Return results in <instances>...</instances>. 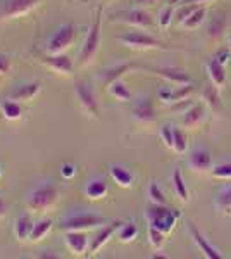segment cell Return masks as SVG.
Segmentation results:
<instances>
[{"label": "cell", "mask_w": 231, "mask_h": 259, "mask_svg": "<svg viewBox=\"0 0 231 259\" xmlns=\"http://www.w3.org/2000/svg\"><path fill=\"white\" fill-rule=\"evenodd\" d=\"M138 237V227L133 221H126V223H121L119 228H117V239L124 244L128 242H133Z\"/></svg>", "instance_id": "31"}, {"label": "cell", "mask_w": 231, "mask_h": 259, "mask_svg": "<svg viewBox=\"0 0 231 259\" xmlns=\"http://www.w3.org/2000/svg\"><path fill=\"white\" fill-rule=\"evenodd\" d=\"M149 242L155 250H161L164 247V244H166V233H162L161 230L149 225Z\"/></svg>", "instance_id": "34"}, {"label": "cell", "mask_w": 231, "mask_h": 259, "mask_svg": "<svg viewBox=\"0 0 231 259\" xmlns=\"http://www.w3.org/2000/svg\"><path fill=\"white\" fill-rule=\"evenodd\" d=\"M109 175H111V178L114 180L119 187H123V189H129V187H133V182H135V177H133L131 171H129L128 168H124V166H121V164L109 166Z\"/></svg>", "instance_id": "22"}, {"label": "cell", "mask_w": 231, "mask_h": 259, "mask_svg": "<svg viewBox=\"0 0 231 259\" xmlns=\"http://www.w3.org/2000/svg\"><path fill=\"white\" fill-rule=\"evenodd\" d=\"M149 199H150V202H152V204H159V206H167V200H166V197H164L161 187H159L155 182H152L149 185Z\"/></svg>", "instance_id": "35"}, {"label": "cell", "mask_w": 231, "mask_h": 259, "mask_svg": "<svg viewBox=\"0 0 231 259\" xmlns=\"http://www.w3.org/2000/svg\"><path fill=\"white\" fill-rule=\"evenodd\" d=\"M107 92L111 94V97H114L116 100H119V102H129L131 100V92L129 89L126 87V83L121 80H114L112 83H109L107 85Z\"/></svg>", "instance_id": "26"}, {"label": "cell", "mask_w": 231, "mask_h": 259, "mask_svg": "<svg viewBox=\"0 0 231 259\" xmlns=\"http://www.w3.org/2000/svg\"><path fill=\"white\" fill-rule=\"evenodd\" d=\"M2 175H4V169H2V166H0V178H2Z\"/></svg>", "instance_id": "46"}, {"label": "cell", "mask_w": 231, "mask_h": 259, "mask_svg": "<svg viewBox=\"0 0 231 259\" xmlns=\"http://www.w3.org/2000/svg\"><path fill=\"white\" fill-rule=\"evenodd\" d=\"M133 119L136 121L138 124H152L155 121V109L154 104L149 97H142L138 99L133 106Z\"/></svg>", "instance_id": "14"}, {"label": "cell", "mask_w": 231, "mask_h": 259, "mask_svg": "<svg viewBox=\"0 0 231 259\" xmlns=\"http://www.w3.org/2000/svg\"><path fill=\"white\" fill-rule=\"evenodd\" d=\"M145 218H147V223H149L150 227L161 230L162 233L169 235V233L176 228L179 218H181V212H179L178 209H169L167 206L152 204V206L147 207Z\"/></svg>", "instance_id": "3"}, {"label": "cell", "mask_w": 231, "mask_h": 259, "mask_svg": "<svg viewBox=\"0 0 231 259\" xmlns=\"http://www.w3.org/2000/svg\"><path fill=\"white\" fill-rule=\"evenodd\" d=\"M41 62H43L50 71H54V73H57V74H62V76H71L74 69L73 61H71L69 56H66V54H47V56L41 59Z\"/></svg>", "instance_id": "12"}, {"label": "cell", "mask_w": 231, "mask_h": 259, "mask_svg": "<svg viewBox=\"0 0 231 259\" xmlns=\"http://www.w3.org/2000/svg\"><path fill=\"white\" fill-rule=\"evenodd\" d=\"M0 112H2V116L7 121H18L21 119V116H23V107H21V104L18 100L7 99L0 102Z\"/></svg>", "instance_id": "24"}, {"label": "cell", "mask_w": 231, "mask_h": 259, "mask_svg": "<svg viewBox=\"0 0 231 259\" xmlns=\"http://www.w3.org/2000/svg\"><path fill=\"white\" fill-rule=\"evenodd\" d=\"M117 40L128 49L135 50H166V44H162L159 38L149 35L144 31H126L117 36Z\"/></svg>", "instance_id": "7"}, {"label": "cell", "mask_w": 231, "mask_h": 259, "mask_svg": "<svg viewBox=\"0 0 231 259\" xmlns=\"http://www.w3.org/2000/svg\"><path fill=\"white\" fill-rule=\"evenodd\" d=\"M173 135H174V140H173V150L176 154H184L188 150V137L183 130L179 128H173Z\"/></svg>", "instance_id": "33"}, {"label": "cell", "mask_w": 231, "mask_h": 259, "mask_svg": "<svg viewBox=\"0 0 231 259\" xmlns=\"http://www.w3.org/2000/svg\"><path fill=\"white\" fill-rule=\"evenodd\" d=\"M121 223H123V221H111V223L100 227V230L97 232V235L90 240L88 254H90V256H95V254L99 252V250L102 249L104 245L112 239V237H114V233H117V228H119Z\"/></svg>", "instance_id": "13"}, {"label": "cell", "mask_w": 231, "mask_h": 259, "mask_svg": "<svg viewBox=\"0 0 231 259\" xmlns=\"http://www.w3.org/2000/svg\"><path fill=\"white\" fill-rule=\"evenodd\" d=\"M187 228H188V233H190L193 244L197 245V249H199L205 257H207V259H222V254L216 247H214L211 242L205 239V235L200 232L199 228H197V225L193 223V221H188Z\"/></svg>", "instance_id": "10"}, {"label": "cell", "mask_w": 231, "mask_h": 259, "mask_svg": "<svg viewBox=\"0 0 231 259\" xmlns=\"http://www.w3.org/2000/svg\"><path fill=\"white\" fill-rule=\"evenodd\" d=\"M6 212H7V206H6V202H4V199L0 197V220L6 216Z\"/></svg>", "instance_id": "44"}, {"label": "cell", "mask_w": 231, "mask_h": 259, "mask_svg": "<svg viewBox=\"0 0 231 259\" xmlns=\"http://www.w3.org/2000/svg\"><path fill=\"white\" fill-rule=\"evenodd\" d=\"M54 252V250H43V252H41L40 254V257H54V259H57L59 257V254H52Z\"/></svg>", "instance_id": "45"}, {"label": "cell", "mask_w": 231, "mask_h": 259, "mask_svg": "<svg viewBox=\"0 0 231 259\" xmlns=\"http://www.w3.org/2000/svg\"><path fill=\"white\" fill-rule=\"evenodd\" d=\"M107 223L109 220L94 212H71L61 220V230L62 232H74V230L86 232V230H97Z\"/></svg>", "instance_id": "4"}, {"label": "cell", "mask_w": 231, "mask_h": 259, "mask_svg": "<svg viewBox=\"0 0 231 259\" xmlns=\"http://www.w3.org/2000/svg\"><path fill=\"white\" fill-rule=\"evenodd\" d=\"M202 97H204L205 102H207V106H211L214 111H221L222 109V102H221V97H219V89H217V87H214L212 83L204 89Z\"/></svg>", "instance_id": "30"}, {"label": "cell", "mask_w": 231, "mask_h": 259, "mask_svg": "<svg viewBox=\"0 0 231 259\" xmlns=\"http://www.w3.org/2000/svg\"><path fill=\"white\" fill-rule=\"evenodd\" d=\"M107 2H111V0H107Z\"/></svg>", "instance_id": "49"}, {"label": "cell", "mask_w": 231, "mask_h": 259, "mask_svg": "<svg viewBox=\"0 0 231 259\" xmlns=\"http://www.w3.org/2000/svg\"><path fill=\"white\" fill-rule=\"evenodd\" d=\"M52 227H54V221L50 218H41L33 225V232H31V237H29V242L33 244H38L52 232Z\"/></svg>", "instance_id": "25"}, {"label": "cell", "mask_w": 231, "mask_h": 259, "mask_svg": "<svg viewBox=\"0 0 231 259\" xmlns=\"http://www.w3.org/2000/svg\"><path fill=\"white\" fill-rule=\"evenodd\" d=\"M211 0H179V6H192V4H205Z\"/></svg>", "instance_id": "43"}, {"label": "cell", "mask_w": 231, "mask_h": 259, "mask_svg": "<svg viewBox=\"0 0 231 259\" xmlns=\"http://www.w3.org/2000/svg\"><path fill=\"white\" fill-rule=\"evenodd\" d=\"M214 206L224 214H231V187L219 192V195L214 200Z\"/></svg>", "instance_id": "32"}, {"label": "cell", "mask_w": 231, "mask_h": 259, "mask_svg": "<svg viewBox=\"0 0 231 259\" xmlns=\"http://www.w3.org/2000/svg\"><path fill=\"white\" fill-rule=\"evenodd\" d=\"M64 244L73 256H85L90 249V240L85 232H64Z\"/></svg>", "instance_id": "11"}, {"label": "cell", "mask_w": 231, "mask_h": 259, "mask_svg": "<svg viewBox=\"0 0 231 259\" xmlns=\"http://www.w3.org/2000/svg\"><path fill=\"white\" fill-rule=\"evenodd\" d=\"M100 31H102V7L95 11V18L91 21V26L86 33V38L83 41L78 54V64L81 68L90 66L95 61L97 54L100 50Z\"/></svg>", "instance_id": "2"}, {"label": "cell", "mask_w": 231, "mask_h": 259, "mask_svg": "<svg viewBox=\"0 0 231 259\" xmlns=\"http://www.w3.org/2000/svg\"><path fill=\"white\" fill-rule=\"evenodd\" d=\"M112 18H114L112 21H116V23H123L126 26L138 28V30H145V28L154 26L152 16L149 12H145L144 9H129V11L117 12Z\"/></svg>", "instance_id": "9"}, {"label": "cell", "mask_w": 231, "mask_h": 259, "mask_svg": "<svg viewBox=\"0 0 231 259\" xmlns=\"http://www.w3.org/2000/svg\"><path fill=\"white\" fill-rule=\"evenodd\" d=\"M205 118H207V107L200 102H195L190 109L181 114V124L184 128L195 130L204 123Z\"/></svg>", "instance_id": "16"}, {"label": "cell", "mask_w": 231, "mask_h": 259, "mask_svg": "<svg viewBox=\"0 0 231 259\" xmlns=\"http://www.w3.org/2000/svg\"><path fill=\"white\" fill-rule=\"evenodd\" d=\"M74 97H76L79 107L83 109L86 116L94 119H100V107L99 102H97L95 92L88 83L85 81H78L76 87H74Z\"/></svg>", "instance_id": "8"}, {"label": "cell", "mask_w": 231, "mask_h": 259, "mask_svg": "<svg viewBox=\"0 0 231 259\" xmlns=\"http://www.w3.org/2000/svg\"><path fill=\"white\" fill-rule=\"evenodd\" d=\"M76 36H78V28L74 24L71 23L61 24L49 36L47 44H45V50H47V54H64L74 44Z\"/></svg>", "instance_id": "5"}, {"label": "cell", "mask_w": 231, "mask_h": 259, "mask_svg": "<svg viewBox=\"0 0 231 259\" xmlns=\"http://www.w3.org/2000/svg\"><path fill=\"white\" fill-rule=\"evenodd\" d=\"M133 2H135L138 7H147V6H154V4H157L159 0H133Z\"/></svg>", "instance_id": "42"}, {"label": "cell", "mask_w": 231, "mask_h": 259, "mask_svg": "<svg viewBox=\"0 0 231 259\" xmlns=\"http://www.w3.org/2000/svg\"><path fill=\"white\" fill-rule=\"evenodd\" d=\"M226 28H228V19H226V16L221 12V14H214V18L211 19V23H209V26H207V33L211 38L217 40L222 36Z\"/></svg>", "instance_id": "27"}, {"label": "cell", "mask_w": 231, "mask_h": 259, "mask_svg": "<svg viewBox=\"0 0 231 259\" xmlns=\"http://www.w3.org/2000/svg\"><path fill=\"white\" fill-rule=\"evenodd\" d=\"M59 200V189L52 182H41L26 194L24 204L33 214H47L54 211Z\"/></svg>", "instance_id": "1"}, {"label": "cell", "mask_w": 231, "mask_h": 259, "mask_svg": "<svg viewBox=\"0 0 231 259\" xmlns=\"http://www.w3.org/2000/svg\"><path fill=\"white\" fill-rule=\"evenodd\" d=\"M12 69V64H11V59L7 56H0V74L2 76H6V74H9Z\"/></svg>", "instance_id": "40"}, {"label": "cell", "mask_w": 231, "mask_h": 259, "mask_svg": "<svg viewBox=\"0 0 231 259\" xmlns=\"http://www.w3.org/2000/svg\"><path fill=\"white\" fill-rule=\"evenodd\" d=\"M74 175H76V166L71 164V162H64V164L61 166V177L66 178V180H71L74 178Z\"/></svg>", "instance_id": "39"}, {"label": "cell", "mask_w": 231, "mask_h": 259, "mask_svg": "<svg viewBox=\"0 0 231 259\" xmlns=\"http://www.w3.org/2000/svg\"><path fill=\"white\" fill-rule=\"evenodd\" d=\"M188 166L197 173H207L212 169V156L205 149H193L188 156Z\"/></svg>", "instance_id": "17"}, {"label": "cell", "mask_w": 231, "mask_h": 259, "mask_svg": "<svg viewBox=\"0 0 231 259\" xmlns=\"http://www.w3.org/2000/svg\"><path fill=\"white\" fill-rule=\"evenodd\" d=\"M173 189H174V194L178 195L183 202H188V199H190V192H188V187H187V183H184L181 169H178V168H176L174 173H173Z\"/></svg>", "instance_id": "29"}, {"label": "cell", "mask_w": 231, "mask_h": 259, "mask_svg": "<svg viewBox=\"0 0 231 259\" xmlns=\"http://www.w3.org/2000/svg\"><path fill=\"white\" fill-rule=\"evenodd\" d=\"M2 78H4V76H2V74H0V80H2Z\"/></svg>", "instance_id": "48"}, {"label": "cell", "mask_w": 231, "mask_h": 259, "mask_svg": "<svg viewBox=\"0 0 231 259\" xmlns=\"http://www.w3.org/2000/svg\"><path fill=\"white\" fill-rule=\"evenodd\" d=\"M216 59L221 62V64H226L229 59H231V54H229V50H221L219 54L216 56Z\"/></svg>", "instance_id": "41"}, {"label": "cell", "mask_w": 231, "mask_h": 259, "mask_svg": "<svg viewBox=\"0 0 231 259\" xmlns=\"http://www.w3.org/2000/svg\"><path fill=\"white\" fill-rule=\"evenodd\" d=\"M45 0H0V23L31 14Z\"/></svg>", "instance_id": "6"}, {"label": "cell", "mask_w": 231, "mask_h": 259, "mask_svg": "<svg viewBox=\"0 0 231 259\" xmlns=\"http://www.w3.org/2000/svg\"><path fill=\"white\" fill-rule=\"evenodd\" d=\"M149 71H152L154 74L161 76L162 80H166L167 83L171 85H176V87H181V85H188L192 83V78L188 73H184L181 69H174V68H147Z\"/></svg>", "instance_id": "15"}, {"label": "cell", "mask_w": 231, "mask_h": 259, "mask_svg": "<svg viewBox=\"0 0 231 259\" xmlns=\"http://www.w3.org/2000/svg\"><path fill=\"white\" fill-rule=\"evenodd\" d=\"M83 194H85V197L88 200H100L109 194V185L104 178L95 177V178H91L86 182Z\"/></svg>", "instance_id": "19"}, {"label": "cell", "mask_w": 231, "mask_h": 259, "mask_svg": "<svg viewBox=\"0 0 231 259\" xmlns=\"http://www.w3.org/2000/svg\"><path fill=\"white\" fill-rule=\"evenodd\" d=\"M159 135H161V140L164 142L167 149H173V140H174V135H173V126L169 124H162L161 130H159Z\"/></svg>", "instance_id": "38"}, {"label": "cell", "mask_w": 231, "mask_h": 259, "mask_svg": "<svg viewBox=\"0 0 231 259\" xmlns=\"http://www.w3.org/2000/svg\"><path fill=\"white\" fill-rule=\"evenodd\" d=\"M40 92H41V85L38 81H26V83H21L16 89H12L9 99H14L18 102H28V100L35 99Z\"/></svg>", "instance_id": "18"}, {"label": "cell", "mask_w": 231, "mask_h": 259, "mask_svg": "<svg viewBox=\"0 0 231 259\" xmlns=\"http://www.w3.org/2000/svg\"><path fill=\"white\" fill-rule=\"evenodd\" d=\"M135 66L133 64H117V66H112V68H107L104 71H100L99 78L102 80L106 85H109V83H112L114 80H119V78H123L128 71H131Z\"/></svg>", "instance_id": "23"}, {"label": "cell", "mask_w": 231, "mask_h": 259, "mask_svg": "<svg viewBox=\"0 0 231 259\" xmlns=\"http://www.w3.org/2000/svg\"><path fill=\"white\" fill-rule=\"evenodd\" d=\"M211 175L219 180H231V162H219V164L212 166Z\"/></svg>", "instance_id": "36"}, {"label": "cell", "mask_w": 231, "mask_h": 259, "mask_svg": "<svg viewBox=\"0 0 231 259\" xmlns=\"http://www.w3.org/2000/svg\"><path fill=\"white\" fill-rule=\"evenodd\" d=\"M173 19H174V9L171 6L164 7V9L159 12V26L162 30H167V28L173 24Z\"/></svg>", "instance_id": "37"}, {"label": "cell", "mask_w": 231, "mask_h": 259, "mask_svg": "<svg viewBox=\"0 0 231 259\" xmlns=\"http://www.w3.org/2000/svg\"><path fill=\"white\" fill-rule=\"evenodd\" d=\"M205 16H207V9L202 6H199L187 19L181 21V26L188 28V30H197V28L202 26V23L205 21Z\"/></svg>", "instance_id": "28"}, {"label": "cell", "mask_w": 231, "mask_h": 259, "mask_svg": "<svg viewBox=\"0 0 231 259\" xmlns=\"http://www.w3.org/2000/svg\"><path fill=\"white\" fill-rule=\"evenodd\" d=\"M207 74H209V80L214 87H217V89H222V87L226 85V69H224V64H221L219 61L214 57L207 62Z\"/></svg>", "instance_id": "21"}, {"label": "cell", "mask_w": 231, "mask_h": 259, "mask_svg": "<svg viewBox=\"0 0 231 259\" xmlns=\"http://www.w3.org/2000/svg\"><path fill=\"white\" fill-rule=\"evenodd\" d=\"M228 44H229V49H231V36H229V40H228Z\"/></svg>", "instance_id": "47"}, {"label": "cell", "mask_w": 231, "mask_h": 259, "mask_svg": "<svg viewBox=\"0 0 231 259\" xmlns=\"http://www.w3.org/2000/svg\"><path fill=\"white\" fill-rule=\"evenodd\" d=\"M33 220L29 214H19L18 218L14 220L12 223V233H14L16 240L19 242H26L29 240L31 237V232H33Z\"/></svg>", "instance_id": "20"}]
</instances>
